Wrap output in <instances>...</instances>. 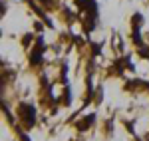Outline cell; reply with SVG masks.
<instances>
[{
    "mask_svg": "<svg viewBox=\"0 0 149 141\" xmlns=\"http://www.w3.org/2000/svg\"><path fill=\"white\" fill-rule=\"evenodd\" d=\"M44 50H46V46H44V40H42V38H38L34 52L30 54V64H32V66H38V64H42V56H44Z\"/></svg>",
    "mask_w": 149,
    "mask_h": 141,
    "instance_id": "cell-2",
    "label": "cell"
},
{
    "mask_svg": "<svg viewBox=\"0 0 149 141\" xmlns=\"http://www.w3.org/2000/svg\"><path fill=\"white\" fill-rule=\"evenodd\" d=\"M40 2H42V4H50V0H40Z\"/></svg>",
    "mask_w": 149,
    "mask_h": 141,
    "instance_id": "cell-4",
    "label": "cell"
},
{
    "mask_svg": "<svg viewBox=\"0 0 149 141\" xmlns=\"http://www.w3.org/2000/svg\"><path fill=\"white\" fill-rule=\"evenodd\" d=\"M18 115L22 119V123H26V127H32L36 123V107L30 103H22L18 107Z\"/></svg>",
    "mask_w": 149,
    "mask_h": 141,
    "instance_id": "cell-1",
    "label": "cell"
},
{
    "mask_svg": "<svg viewBox=\"0 0 149 141\" xmlns=\"http://www.w3.org/2000/svg\"><path fill=\"white\" fill-rule=\"evenodd\" d=\"M93 121H95V115H93V113H90V115H86L84 119H80V121L76 123V127H78L80 131H84V129H88V127H92Z\"/></svg>",
    "mask_w": 149,
    "mask_h": 141,
    "instance_id": "cell-3",
    "label": "cell"
}]
</instances>
